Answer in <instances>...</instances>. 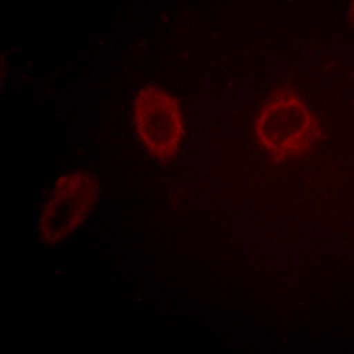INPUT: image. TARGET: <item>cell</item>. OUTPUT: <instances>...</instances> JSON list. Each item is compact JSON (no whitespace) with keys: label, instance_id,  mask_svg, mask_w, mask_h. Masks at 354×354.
<instances>
[{"label":"cell","instance_id":"2","mask_svg":"<svg viewBox=\"0 0 354 354\" xmlns=\"http://www.w3.org/2000/svg\"><path fill=\"white\" fill-rule=\"evenodd\" d=\"M100 192L97 177L88 170H71L57 177L37 221L41 241L55 246L80 229L96 207Z\"/></svg>","mask_w":354,"mask_h":354},{"label":"cell","instance_id":"3","mask_svg":"<svg viewBox=\"0 0 354 354\" xmlns=\"http://www.w3.org/2000/svg\"><path fill=\"white\" fill-rule=\"evenodd\" d=\"M133 124L142 147L158 161H170L185 140V117L181 103L156 84L140 87L133 100Z\"/></svg>","mask_w":354,"mask_h":354},{"label":"cell","instance_id":"1","mask_svg":"<svg viewBox=\"0 0 354 354\" xmlns=\"http://www.w3.org/2000/svg\"><path fill=\"white\" fill-rule=\"evenodd\" d=\"M254 135L273 165L308 156L326 138L306 101L290 85L274 88L255 115Z\"/></svg>","mask_w":354,"mask_h":354}]
</instances>
